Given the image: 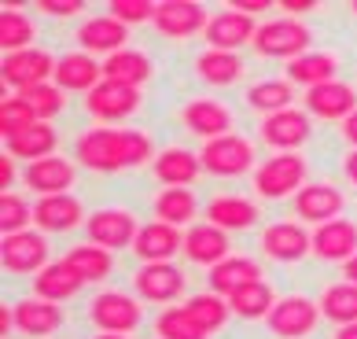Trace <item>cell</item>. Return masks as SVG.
<instances>
[{
  "instance_id": "obj_1",
  "label": "cell",
  "mask_w": 357,
  "mask_h": 339,
  "mask_svg": "<svg viewBox=\"0 0 357 339\" xmlns=\"http://www.w3.org/2000/svg\"><path fill=\"white\" fill-rule=\"evenodd\" d=\"M310 45H313V33L298 19H266L255 33V52L266 59H287L291 63V59L313 52Z\"/></svg>"
},
{
  "instance_id": "obj_2",
  "label": "cell",
  "mask_w": 357,
  "mask_h": 339,
  "mask_svg": "<svg viewBox=\"0 0 357 339\" xmlns=\"http://www.w3.org/2000/svg\"><path fill=\"white\" fill-rule=\"evenodd\" d=\"M306 159L295 151H276L255 170V192L266 199H284V195H298L306 188Z\"/></svg>"
},
{
  "instance_id": "obj_3",
  "label": "cell",
  "mask_w": 357,
  "mask_h": 339,
  "mask_svg": "<svg viewBox=\"0 0 357 339\" xmlns=\"http://www.w3.org/2000/svg\"><path fill=\"white\" fill-rule=\"evenodd\" d=\"M77 163L92 174H118L126 170V151H122V129L96 126L77 137Z\"/></svg>"
},
{
  "instance_id": "obj_4",
  "label": "cell",
  "mask_w": 357,
  "mask_h": 339,
  "mask_svg": "<svg viewBox=\"0 0 357 339\" xmlns=\"http://www.w3.org/2000/svg\"><path fill=\"white\" fill-rule=\"evenodd\" d=\"M321 303H313V299H302V295H287V299H276L273 314L266 317L269 332L280 336V339H302L317 329V321H321Z\"/></svg>"
},
{
  "instance_id": "obj_5",
  "label": "cell",
  "mask_w": 357,
  "mask_h": 339,
  "mask_svg": "<svg viewBox=\"0 0 357 339\" xmlns=\"http://www.w3.org/2000/svg\"><path fill=\"white\" fill-rule=\"evenodd\" d=\"M199 159H203V170L214 177H240L255 166V148H250V140L229 133V137L206 140Z\"/></svg>"
},
{
  "instance_id": "obj_6",
  "label": "cell",
  "mask_w": 357,
  "mask_h": 339,
  "mask_svg": "<svg viewBox=\"0 0 357 339\" xmlns=\"http://www.w3.org/2000/svg\"><path fill=\"white\" fill-rule=\"evenodd\" d=\"M89 317L100 332L129 336L140 324V306H137V299L126 295V292H100L89 303Z\"/></svg>"
},
{
  "instance_id": "obj_7",
  "label": "cell",
  "mask_w": 357,
  "mask_h": 339,
  "mask_svg": "<svg viewBox=\"0 0 357 339\" xmlns=\"http://www.w3.org/2000/svg\"><path fill=\"white\" fill-rule=\"evenodd\" d=\"M137 107H140V89L122 85V82H107V77H103V82L85 96V111H89L96 122H103V126L129 119Z\"/></svg>"
},
{
  "instance_id": "obj_8",
  "label": "cell",
  "mask_w": 357,
  "mask_h": 339,
  "mask_svg": "<svg viewBox=\"0 0 357 339\" xmlns=\"http://www.w3.org/2000/svg\"><path fill=\"white\" fill-rule=\"evenodd\" d=\"M85 232H89V243L96 247H107V251H122V247H133L137 243V218L129 211H118V206H103V211L89 214L85 221Z\"/></svg>"
},
{
  "instance_id": "obj_9",
  "label": "cell",
  "mask_w": 357,
  "mask_h": 339,
  "mask_svg": "<svg viewBox=\"0 0 357 339\" xmlns=\"http://www.w3.org/2000/svg\"><path fill=\"white\" fill-rule=\"evenodd\" d=\"M0 74H4V82L11 89L26 93V89L48 85V77H56V59H52L48 52H41V48L11 52V56H4V63H0Z\"/></svg>"
},
{
  "instance_id": "obj_10",
  "label": "cell",
  "mask_w": 357,
  "mask_h": 339,
  "mask_svg": "<svg viewBox=\"0 0 357 339\" xmlns=\"http://www.w3.org/2000/svg\"><path fill=\"white\" fill-rule=\"evenodd\" d=\"M206 26H210V15L195 0H162L155 11V30L162 37H174V41H184L192 33H206Z\"/></svg>"
},
{
  "instance_id": "obj_11",
  "label": "cell",
  "mask_w": 357,
  "mask_h": 339,
  "mask_svg": "<svg viewBox=\"0 0 357 339\" xmlns=\"http://www.w3.org/2000/svg\"><path fill=\"white\" fill-rule=\"evenodd\" d=\"M0 262H4L8 273H19V277H26V273H41L48 266V243L41 232L26 229V232H15V236H4V243H0Z\"/></svg>"
},
{
  "instance_id": "obj_12",
  "label": "cell",
  "mask_w": 357,
  "mask_h": 339,
  "mask_svg": "<svg viewBox=\"0 0 357 339\" xmlns=\"http://www.w3.org/2000/svg\"><path fill=\"white\" fill-rule=\"evenodd\" d=\"M137 295L144 303H174V299L184 295V273L174 266V262H144L137 269Z\"/></svg>"
},
{
  "instance_id": "obj_13",
  "label": "cell",
  "mask_w": 357,
  "mask_h": 339,
  "mask_svg": "<svg viewBox=\"0 0 357 339\" xmlns=\"http://www.w3.org/2000/svg\"><path fill=\"white\" fill-rule=\"evenodd\" d=\"M126 41H129V26L118 22L114 15H92L77 26V45H82V52H89V56L107 59L114 52H122Z\"/></svg>"
},
{
  "instance_id": "obj_14",
  "label": "cell",
  "mask_w": 357,
  "mask_h": 339,
  "mask_svg": "<svg viewBox=\"0 0 357 339\" xmlns=\"http://www.w3.org/2000/svg\"><path fill=\"white\" fill-rule=\"evenodd\" d=\"M306 107L313 119H324V122H347L350 114L357 111V93L354 85L347 82H324L317 89H306Z\"/></svg>"
},
{
  "instance_id": "obj_15",
  "label": "cell",
  "mask_w": 357,
  "mask_h": 339,
  "mask_svg": "<svg viewBox=\"0 0 357 339\" xmlns=\"http://www.w3.org/2000/svg\"><path fill=\"white\" fill-rule=\"evenodd\" d=\"M342 206H347V195L328 181H313L295 195V214L310 225H324V221L342 218Z\"/></svg>"
},
{
  "instance_id": "obj_16",
  "label": "cell",
  "mask_w": 357,
  "mask_h": 339,
  "mask_svg": "<svg viewBox=\"0 0 357 339\" xmlns=\"http://www.w3.org/2000/svg\"><path fill=\"white\" fill-rule=\"evenodd\" d=\"M258 26L250 15H243V11L236 8H221L218 15H210V26H206V45L218 48V52H236L255 41Z\"/></svg>"
},
{
  "instance_id": "obj_17",
  "label": "cell",
  "mask_w": 357,
  "mask_h": 339,
  "mask_svg": "<svg viewBox=\"0 0 357 339\" xmlns=\"http://www.w3.org/2000/svg\"><path fill=\"white\" fill-rule=\"evenodd\" d=\"M63 93H92L103 82V63L89 52H67L56 59V77H52Z\"/></svg>"
},
{
  "instance_id": "obj_18",
  "label": "cell",
  "mask_w": 357,
  "mask_h": 339,
  "mask_svg": "<svg viewBox=\"0 0 357 339\" xmlns=\"http://www.w3.org/2000/svg\"><path fill=\"white\" fill-rule=\"evenodd\" d=\"M313 255L321 262H350L357 255V225L350 218H335L313 229Z\"/></svg>"
},
{
  "instance_id": "obj_19",
  "label": "cell",
  "mask_w": 357,
  "mask_h": 339,
  "mask_svg": "<svg viewBox=\"0 0 357 339\" xmlns=\"http://www.w3.org/2000/svg\"><path fill=\"white\" fill-rule=\"evenodd\" d=\"M261 140L276 151H295L298 144L310 140V111H298V107H287V111H276L261 122Z\"/></svg>"
},
{
  "instance_id": "obj_20",
  "label": "cell",
  "mask_w": 357,
  "mask_h": 339,
  "mask_svg": "<svg viewBox=\"0 0 357 339\" xmlns=\"http://www.w3.org/2000/svg\"><path fill=\"white\" fill-rule=\"evenodd\" d=\"M261 251L276 262H298L313 251V236L295 221H276L261 232Z\"/></svg>"
},
{
  "instance_id": "obj_21",
  "label": "cell",
  "mask_w": 357,
  "mask_h": 339,
  "mask_svg": "<svg viewBox=\"0 0 357 339\" xmlns=\"http://www.w3.org/2000/svg\"><path fill=\"white\" fill-rule=\"evenodd\" d=\"M85 206L74 199L70 192L63 195H45L33 206V225H41V232H70L77 225H85Z\"/></svg>"
},
{
  "instance_id": "obj_22",
  "label": "cell",
  "mask_w": 357,
  "mask_h": 339,
  "mask_svg": "<svg viewBox=\"0 0 357 339\" xmlns=\"http://www.w3.org/2000/svg\"><path fill=\"white\" fill-rule=\"evenodd\" d=\"M133 251L140 262H174V255L184 251V236L177 225H166V221H151V225H140Z\"/></svg>"
},
{
  "instance_id": "obj_23",
  "label": "cell",
  "mask_w": 357,
  "mask_h": 339,
  "mask_svg": "<svg viewBox=\"0 0 357 339\" xmlns=\"http://www.w3.org/2000/svg\"><path fill=\"white\" fill-rule=\"evenodd\" d=\"M22 185L30 192H37L41 199L45 195H63L74 185V166L63 159V155H48V159H37V163L26 166Z\"/></svg>"
},
{
  "instance_id": "obj_24",
  "label": "cell",
  "mask_w": 357,
  "mask_h": 339,
  "mask_svg": "<svg viewBox=\"0 0 357 339\" xmlns=\"http://www.w3.org/2000/svg\"><path fill=\"white\" fill-rule=\"evenodd\" d=\"M184 255L192 258L195 266H210L214 269L218 262H225V258L232 255V243H229V232L218 229V225H192L188 232H184Z\"/></svg>"
},
{
  "instance_id": "obj_25",
  "label": "cell",
  "mask_w": 357,
  "mask_h": 339,
  "mask_svg": "<svg viewBox=\"0 0 357 339\" xmlns=\"http://www.w3.org/2000/svg\"><path fill=\"white\" fill-rule=\"evenodd\" d=\"M82 288H85V277L67 262V258H59V262H48V266L33 277V295H37V299H48V303L74 299Z\"/></svg>"
},
{
  "instance_id": "obj_26",
  "label": "cell",
  "mask_w": 357,
  "mask_h": 339,
  "mask_svg": "<svg viewBox=\"0 0 357 339\" xmlns=\"http://www.w3.org/2000/svg\"><path fill=\"white\" fill-rule=\"evenodd\" d=\"M155 177L162 181L166 188H188L195 177L203 174V159L188 148H166L155 155Z\"/></svg>"
},
{
  "instance_id": "obj_27",
  "label": "cell",
  "mask_w": 357,
  "mask_h": 339,
  "mask_svg": "<svg viewBox=\"0 0 357 339\" xmlns=\"http://www.w3.org/2000/svg\"><path fill=\"white\" fill-rule=\"evenodd\" d=\"M181 119H184V126H188L195 137H206V140L229 137V129H232V114L225 111V103H218V100H192V103H184Z\"/></svg>"
},
{
  "instance_id": "obj_28",
  "label": "cell",
  "mask_w": 357,
  "mask_h": 339,
  "mask_svg": "<svg viewBox=\"0 0 357 339\" xmlns=\"http://www.w3.org/2000/svg\"><path fill=\"white\" fill-rule=\"evenodd\" d=\"M15 329L22 336H52L63 329V310L59 303H48V299H22L15 306Z\"/></svg>"
},
{
  "instance_id": "obj_29",
  "label": "cell",
  "mask_w": 357,
  "mask_h": 339,
  "mask_svg": "<svg viewBox=\"0 0 357 339\" xmlns=\"http://www.w3.org/2000/svg\"><path fill=\"white\" fill-rule=\"evenodd\" d=\"M255 280H261V266L250 262V258H240V255H229L225 262L210 269V292H218L225 299H232L240 288H247Z\"/></svg>"
},
{
  "instance_id": "obj_30",
  "label": "cell",
  "mask_w": 357,
  "mask_h": 339,
  "mask_svg": "<svg viewBox=\"0 0 357 339\" xmlns=\"http://www.w3.org/2000/svg\"><path fill=\"white\" fill-rule=\"evenodd\" d=\"M206 221L225 229V232H240V229H250L258 221V206L250 199H243V195H218L206 206Z\"/></svg>"
},
{
  "instance_id": "obj_31",
  "label": "cell",
  "mask_w": 357,
  "mask_h": 339,
  "mask_svg": "<svg viewBox=\"0 0 357 339\" xmlns=\"http://www.w3.org/2000/svg\"><path fill=\"white\" fill-rule=\"evenodd\" d=\"M335 74H339V63H335V56H328V52H306V56H298V59L287 63L291 85L317 89L324 82H335Z\"/></svg>"
},
{
  "instance_id": "obj_32",
  "label": "cell",
  "mask_w": 357,
  "mask_h": 339,
  "mask_svg": "<svg viewBox=\"0 0 357 339\" xmlns=\"http://www.w3.org/2000/svg\"><path fill=\"white\" fill-rule=\"evenodd\" d=\"M103 77H107V82H122V85L140 89L151 77V59L137 48H122V52H114V56L103 59Z\"/></svg>"
},
{
  "instance_id": "obj_33",
  "label": "cell",
  "mask_w": 357,
  "mask_h": 339,
  "mask_svg": "<svg viewBox=\"0 0 357 339\" xmlns=\"http://www.w3.org/2000/svg\"><path fill=\"white\" fill-rule=\"evenodd\" d=\"M56 144H59V133L52 129V122H37V126L26 129V133H19L15 140H8V155L26 159V163H37V159L56 155Z\"/></svg>"
},
{
  "instance_id": "obj_34",
  "label": "cell",
  "mask_w": 357,
  "mask_h": 339,
  "mask_svg": "<svg viewBox=\"0 0 357 339\" xmlns=\"http://www.w3.org/2000/svg\"><path fill=\"white\" fill-rule=\"evenodd\" d=\"M195 74H199L206 85H232V82H240V74H243V59L236 56V52L206 48L203 56L195 59Z\"/></svg>"
},
{
  "instance_id": "obj_35",
  "label": "cell",
  "mask_w": 357,
  "mask_h": 339,
  "mask_svg": "<svg viewBox=\"0 0 357 339\" xmlns=\"http://www.w3.org/2000/svg\"><path fill=\"white\" fill-rule=\"evenodd\" d=\"M229 306H232V317H243V321H266L273 314V306H276V295L269 284H247V288H240L232 299H229Z\"/></svg>"
},
{
  "instance_id": "obj_36",
  "label": "cell",
  "mask_w": 357,
  "mask_h": 339,
  "mask_svg": "<svg viewBox=\"0 0 357 339\" xmlns=\"http://www.w3.org/2000/svg\"><path fill=\"white\" fill-rule=\"evenodd\" d=\"M67 262L82 273L85 284H96V280H107L111 269H114V255L107 247H96V243H77L67 251Z\"/></svg>"
},
{
  "instance_id": "obj_37",
  "label": "cell",
  "mask_w": 357,
  "mask_h": 339,
  "mask_svg": "<svg viewBox=\"0 0 357 339\" xmlns=\"http://www.w3.org/2000/svg\"><path fill=\"white\" fill-rule=\"evenodd\" d=\"M291 100H295V85L291 82H280V77H269V82H258L247 89V103L255 111H261L269 119L276 111H287Z\"/></svg>"
},
{
  "instance_id": "obj_38",
  "label": "cell",
  "mask_w": 357,
  "mask_h": 339,
  "mask_svg": "<svg viewBox=\"0 0 357 339\" xmlns=\"http://www.w3.org/2000/svg\"><path fill=\"white\" fill-rule=\"evenodd\" d=\"M195 218V195L192 188H162L155 199V221H166V225H188Z\"/></svg>"
},
{
  "instance_id": "obj_39",
  "label": "cell",
  "mask_w": 357,
  "mask_h": 339,
  "mask_svg": "<svg viewBox=\"0 0 357 339\" xmlns=\"http://www.w3.org/2000/svg\"><path fill=\"white\" fill-rule=\"evenodd\" d=\"M321 314L332 321V324H354L357 321V284H332L324 295H321Z\"/></svg>"
},
{
  "instance_id": "obj_40",
  "label": "cell",
  "mask_w": 357,
  "mask_h": 339,
  "mask_svg": "<svg viewBox=\"0 0 357 339\" xmlns=\"http://www.w3.org/2000/svg\"><path fill=\"white\" fill-rule=\"evenodd\" d=\"M30 41H33V22H30V15H26L22 8H4L0 11V48L8 52H26L30 48Z\"/></svg>"
},
{
  "instance_id": "obj_41",
  "label": "cell",
  "mask_w": 357,
  "mask_h": 339,
  "mask_svg": "<svg viewBox=\"0 0 357 339\" xmlns=\"http://www.w3.org/2000/svg\"><path fill=\"white\" fill-rule=\"evenodd\" d=\"M188 314L199 321V329H206V332H218V329H225V321L232 317V306H229V299L225 295H218V292H203V295H192L188 303Z\"/></svg>"
},
{
  "instance_id": "obj_42",
  "label": "cell",
  "mask_w": 357,
  "mask_h": 339,
  "mask_svg": "<svg viewBox=\"0 0 357 339\" xmlns=\"http://www.w3.org/2000/svg\"><path fill=\"white\" fill-rule=\"evenodd\" d=\"M158 339H206L210 332L199 329V321L188 314V306H166L155 321Z\"/></svg>"
},
{
  "instance_id": "obj_43",
  "label": "cell",
  "mask_w": 357,
  "mask_h": 339,
  "mask_svg": "<svg viewBox=\"0 0 357 339\" xmlns=\"http://www.w3.org/2000/svg\"><path fill=\"white\" fill-rule=\"evenodd\" d=\"M37 122H41V119H37V111L19 93L0 103V137H4V144H8V140H15L19 133H26V129L37 126Z\"/></svg>"
},
{
  "instance_id": "obj_44",
  "label": "cell",
  "mask_w": 357,
  "mask_h": 339,
  "mask_svg": "<svg viewBox=\"0 0 357 339\" xmlns=\"http://www.w3.org/2000/svg\"><path fill=\"white\" fill-rule=\"evenodd\" d=\"M30 225H33V206L22 195H11V192L0 195V232L15 236V232H26Z\"/></svg>"
},
{
  "instance_id": "obj_45",
  "label": "cell",
  "mask_w": 357,
  "mask_h": 339,
  "mask_svg": "<svg viewBox=\"0 0 357 339\" xmlns=\"http://www.w3.org/2000/svg\"><path fill=\"white\" fill-rule=\"evenodd\" d=\"M19 96L37 111V119H41V122H52V119L63 111V89H59L56 82L37 85V89H26V93H19Z\"/></svg>"
},
{
  "instance_id": "obj_46",
  "label": "cell",
  "mask_w": 357,
  "mask_h": 339,
  "mask_svg": "<svg viewBox=\"0 0 357 339\" xmlns=\"http://www.w3.org/2000/svg\"><path fill=\"white\" fill-rule=\"evenodd\" d=\"M155 11L158 4H151V0H111L107 15H114L126 26H140V22H155Z\"/></svg>"
},
{
  "instance_id": "obj_47",
  "label": "cell",
  "mask_w": 357,
  "mask_h": 339,
  "mask_svg": "<svg viewBox=\"0 0 357 339\" xmlns=\"http://www.w3.org/2000/svg\"><path fill=\"white\" fill-rule=\"evenodd\" d=\"M122 151H126V170L129 166H144L151 159V137L140 133V129H122Z\"/></svg>"
},
{
  "instance_id": "obj_48",
  "label": "cell",
  "mask_w": 357,
  "mask_h": 339,
  "mask_svg": "<svg viewBox=\"0 0 357 339\" xmlns=\"http://www.w3.org/2000/svg\"><path fill=\"white\" fill-rule=\"evenodd\" d=\"M82 0H41V11L48 19H74V15H82Z\"/></svg>"
},
{
  "instance_id": "obj_49",
  "label": "cell",
  "mask_w": 357,
  "mask_h": 339,
  "mask_svg": "<svg viewBox=\"0 0 357 339\" xmlns=\"http://www.w3.org/2000/svg\"><path fill=\"white\" fill-rule=\"evenodd\" d=\"M229 8H236V11H243V15H261V11H269L273 8V0H232Z\"/></svg>"
},
{
  "instance_id": "obj_50",
  "label": "cell",
  "mask_w": 357,
  "mask_h": 339,
  "mask_svg": "<svg viewBox=\"0 0 357 339\" xmlns=\"http://www.w3.org/2000/svg\"><path fill=\"white\" fill-rule=\"evenodd\" d=\"M11 181H15V155H0V188H11Z\"/></svg>"
},
{
  "instance_id": "obj_51",
  "label": "cell",
  "mask_w": 357,
  "mask_h": 339,
  "mask_svg": "<svg viewBox=\"0 0 357 339\" xmlns=\"http://www.w3.org/2000/svg\"><path fill=\"white\" fill-rule=\"evenodd\" d=\"M284 15L287 19H295V15H310V11L317 8V0H284Z\"/></svg>"
},
{
  "instance_id": "obj_52",
  "label": "cell",
  "mask_w": 357,
  "mask_h": 339,
  "mask_svg": "<svg viewBox=\"0 0 357 339\" xmlns=\"http://www.w3.org/2000/svg\"><path fill=\"white\" fill-rule=\"evenodd\" d=\"M11 329H15V306H4V310H0V332H11Z\"/></svg>"
},
{
  "instance_id": "obj_53",
  "label": "cell",
  "mask_w": 357,
  "mask_h": 339,
  "mask_svg": "<svg viewBox=\"0 0 357 339\" xmlns=\"http://www.w3.org/2000/svg\"><path fill=\"white\" fill-rule=\"evenodd\" d=\"M342 137H347V140H350V144L357 148V111L350 114V119H347V122H342Z\"/></svg>"
},
{
  "instance_id": "obj_54",
  "label": "cell",
  "mask_w": 357,
  "mask_h": 339,
  "mask_svg": "<svg viewBox=\"0 0 357 339\" xmlns=\"http://www.w3.org/2000/svg\"><path fill=\"white\" fill-rule=\"evenodd\" d=\"M342 170H347V177H350V185H357V148L342 159Z\"/></svg>"
},
{
  "instance_id": "obj_55",
  "label": "cell",
  "mask_w": 357,
  "mask_h": 339,
  "mask_svg": "<svg viewBox=\"0 0 357 339\" xmlns=\"http://www.w3.org/2000/svg\"><path fill=\"white\" fill-rule=\"evenodd\" d=\"M342 277H347L350 284H357V255L350 258V262H342Z\"/></svg>"
},
{
  "instance_id": "obj_56",
  "label": "cell",
  "mask_w": 357,
  "mask_h": 339,
  "mask_svg": "<svg viewBox=\"0 0 357 339\" xmlns=\"http://www.w3.org/2000/svg\"><path fill=\"white\" fill-rule=\"evenodd\" d=\"M335 339H357V321L354 324H342V329L335 332Z\"/></svg>"
},
{
  "instance_id": "obj_57",
  "label": "cell",
  "mask_w": 357,
  "mask_h": 339,
  "mask_svg": "<svg viewBox=\"0 0 357 339\" xmlns=\"http://www.w3.org/2000/svg\"><path fill=\"white\" fill-rule=\"evenodd\" d=\"M96 339H129V336H114V332H100Z\"/></svg>"
},
{
  "instance_id": "obj_58",
  "label": "cell",
  "mask_w": 357,
  "mask_h": 339,
  "mask_svg": "<svg viewBox=\"0 0 357 339\" xmlns=\"http://www.w3.org/2000/svg\"><path fill=\"white\" fill-rule=\"evenodd\" d=\"M354 15H357V0H354Z\"/></svg>"
}]
</instances>
